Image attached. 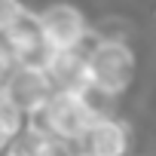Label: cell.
Returning <instances> with one entry per match:
<instances>
[{
	"label": "cell",
	"instance_id": "6da1fadb",
	"mask_svg": "<svg viewBox=\"0 0 156 156\" xmlns=\"http://www.w3.org/2000/svg\"><path fill=\"white\" fill-rule=\"evenodd\" d=\"M86 55V76H89V89L119 98L126 95V89L135 80L138 70V58L135 49L122 40V37H101L92 34L89 46L83 49Z\"/></svg>",
	"mask_w": 156,
	"mask_h": 156
},
{
	"label": "cell",
	"instance_id": "9c48e42d",
	"mask_svg": "<svg viewBox=\"0 0 156 156\" xmlns=\"http://www.w3.org/2000/svg\"><path fill=\"white\" fill-rule=\"evenodd\" d=\"M0 101H6V89H3V83H0Z\"/></svg>",
	"mask_w": 156,
	"mask_h": 156
},
{
	"label": "cell",
	"instance_id": "3957f363",
	"mask_svg": "<svg viewBox=\"0 0 156 156\" xmlns=\"http://www.w3.org/2000/svg\"><path fill=\"white\" fill-rule=\"evenodd\" d=\"M34 16H37V25H40V37L52 52L86 49L89 40H92V31H95L89 25L86 12L76 3H70V0H49Z\"/></svg>",
	"mask_w": 156,
	"mask_h": 156
},
{
	"label": "cell",
	"instance_id": "52a82bcc",
	"mask_svg": "<svg viewBox=\"0 0 156 156\" xmlns=\"http://www.w3.org/2000/svg\"><path fill=\"white\" fill-rule=\"evenodd\" d=\"M12 67H16V61H12V55H9L3 37H0V83H6V76L12 73Z\"/></svg>",
	"mask_w": 156,
	"mask_h": 156
},
{
	"label": "cell",
	"instance_id": "7a4b0ae2",
	"mask_svg": "<svg viewBox=\"0 0 156 156\" xmlns=\"http://www.w3.org/2000/svg\"><path fill=\"white\" fill-rule=\"evenodd\" d=\"M95 119L98 116L89 107L83 92H61V89H55L40 110L28 113V129L31 132H43V135H49L55 141H64L70 147H80L83 135L89 132V126Z\"/></svg>",
	"mask_w": 156,
	"mask_h": 156
},
{
	"label": "cell",
	"instance_id": "5b68a950",
	"mask_svg": "<svg viewBox=\"0 0 156 156\" xmlns=\"http://www.w3.org/2000/svg\"><path fill=\"white\" fill-rule=\"evenodd\" d=\"M3 89H6V98L12 104H19L25 113L40 110L49 101V95L55 92L49 73L46 70H34V67H12V73L6 76Z\"/></svg>",
	"mask_w": 156,
	"mask_h": 156
},
{
	"label": "cell",
	"instance_id": "277c9868",
	"mask_svg": "<svg viewBox=\"0 0 156 156\" xmlns=\"http://www.w3.org/2000/svg\"><path fill=\"white\" fill-rule=\"evenodd\" d=\"M76 150L83 156H132V129L116 113L98 116L83 135Z\"/></svg>",
	"mask_w": 156,
	"mask_h": 156
},
{
	"label": "cell",
	"instance_id": "ba28073f",
	"mask_svg": "<svg viewBox=\"0 0 156 156\" xmlns=\"http://www.w3.org/2000/svg\"><path fill=\"white\" fill-rule=\"evenodd\" d=\"M3 156H37V153H34V147L28 144V138L22 135V138H16V141L6 147V153H3Z\"/></svg>",
	"mask_w": 156,
	"mask_h": 156
},
{
	"label": "cell",
	"instance_id": "8992f818",
	"mask_svg": "<svg viewBox=\"0 0 156 156\" xmlns=\"http://www.w3.org/2000/svg\"><path fill=\"white\" fill-rule=\"evenodd\" d=\"M25 12H28V3H25V0H0V37H3Z\"/></svg>",
	"mask_w": 156,
	"mask_h": 156
},
{
	"label": "cell",
	"instance_id": "30bf717a",
	"mask_svg": "<svg viewBox=\"0 0 156 156\" xmlns=\"http://www.w3.org/2000/svg\"><path fill=\"white\" fill-rule=\"evenodd\" d=\"M76 156H83V153H76Z\"/></svg>",
	"mask_w": 156,
	"mask_h": 156
}]
</instances>
